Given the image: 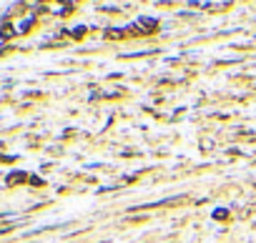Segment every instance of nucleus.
Here are the masks:
<instances>
[]
</instances>
